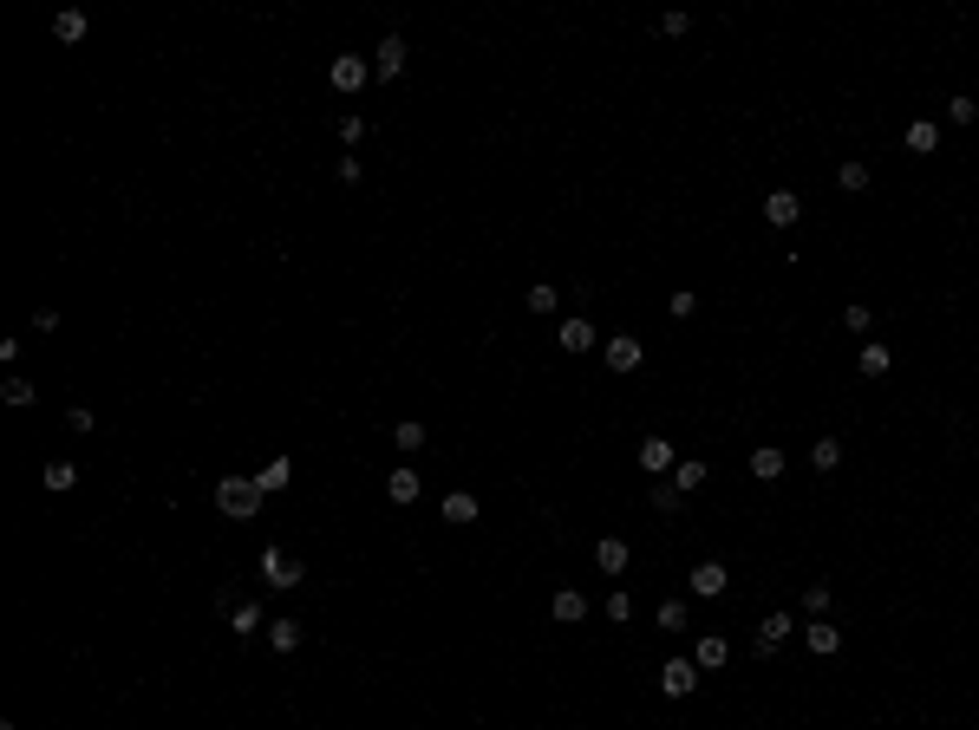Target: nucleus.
<instances>
[{
	"label": "nucleus",
	"instance_id": "f257e3e1",
	"mask_svg": "<svg viewBox=\"0 0 979 730\" xmlns=\"http://www.w3.org/2000/svg\"><path fill=\"white\" fill-rule=\"evenodd\" d=\"M262 496L268 489L255 483V476H222V483H216V509L229 516V522H248V516H262Z\"/></svg>",
	"mask_w": 979,
	"mask_h": 730
},
{
	"label": "nucleus",
	"instance_id": "f03ea898",
	"mask_svg": "<svg viewBox=\"0 0 979 730\" xmlns=\"http://www.w3.org/2000/svg\"><path fill=\"white\" fill-rule=\"evenodd\" d=\"M327 78H333V92H346V98H353V92H359V86H366V78H373V66L359 59V52H340V59L327 66Z\"/></svg>",
	"mask_w": 979,
	"mask_h": 730
},
{
	"label": "nucleus",
	"instance_id": "7ed1b4c3",
	"mask_svg": "<svg viewBox=\"0 0 979 730\" xmlns=\"http://www.w3.org/2000/svg\"><path fill=\"white\" fill-rule=\"evenodd\" d=\"M262 580L288 594V587H300V561H294V554H282V548H268V554H262Z\"/></svg>",
	"mask_w": 979,
	"mask_h": 730
},
{
	"label": "nucleus",
	"instance_id": "20e7f679",
	"mask_svg": "<svg viewBox=\"0 0 979 730\" xmlns=\"http://www.w3.org/2000/svg\"><path fill=\"white\" fill-rule=\"evenodd\" d=\"M660 691H666V698H692V691H698V665H692V659H666Z\"/></svg>",
	"mask_w": 979,
	"mask_h": 730
},
{
	"label": "nucleus",
	"instance_id": "39448f33",
	"mask_svg": "<svg viewBox=\"0 0 979 730\" xmlns=\"http://www.w3.org/2000/svg\"><path fill=\"white\" fill-rule=\"evenodd\" d=\"M686 587H692V594H698V600H718V594H725V587H732V574H725V568H718V561H698V568L686 574Z\"/></svg>",
	"mask_w": 979,
	"mask_h": 730
},
{
	"label": "nucleus",
	"instance_id": "423d86ee",
	"mask_svg": "<svg viewBox=\"0 0 979 730\" xmlns=\"http://www.w3.org/2000/svg\"><path fill=\"white\" fill-rule=\"evenodd\" d=\"M399 72H405V40H399V33H385L379 52H373V78H385V86H392Z\"/></svg>",
	"mask_w": 979,
	"mask_h": 730
},
{
	"label": "nucleus",
	"instance_id": "0eeeda50",
	"mask_svg": "<svg viewBox=\"0 0 979 730\" xmlns=\"http://www.w3.org/2000/svg\"><path fill=\"white\" fill-rule=\"evenodd\" d=\"M797 215H803L797 189H771V196H764V222H771V229H790Z\"/></svg>",
	"mask_w": 979,
	"mask_h": 730
},
{
	"label": "nucleus",
	"instance_id": "6e6552de",
	"mask_svg": "<svg viewBox=\"0 0 979 730\" xmlns=\"http://www.w3.org/2000/svg\"><path fill=\"white\" fill-rule=\"evenodd\" d=\"M640 359H647V352H640L633 333H614V340H607V365H614V372H640Z\"/></svg>",
	"mask_w": 979,
	"mask_h": 730
},
{
	"label": "nucleus",
	"instance_id": "1a4fd4ad",
	"mask_svg": "<svg viewBox=\"0 0 979 730\" xmlns=\"http://www.w3.org/2000/svg\"><path fill=\"white\" fill-rule=\"evenodd\" d=\"M803 645H809L817 659H836V652H843V626H823V620L803 626Z\"/></svg>",
	"mask_w": 979,
	"mask_h": 730
},
{
	"label": "nucleus",
	"instance_id": "9d476101",
	"mask_svg": "<svg viewBox=\"0 0 979 730\" xmlns=\"http://www.w3.org/2000/svg\"><path fill=\"white\" fill-rule=\"evenodd\" d=\"M562 352H595V320L568 314V320H562Z\"/></svg>",
	"mask_w": 979,
	"mask_h": 730
},
{
	"label": "nucleus",
	"instance_id": "9b49d317",
	"mask_svg": "<svg viewBox=\"0 0 979 730\" xmlns=\"http://www.w3.org/2000/svg\"><path fill=\"white\" fill-rule=\"evenodd\" d=\"M725 659H732V645H725L718 633H706V639H698V645H692V665H698V671H718Z\"/></svg>",
	"mask_w": 979,
	"mask_h": 730
},
{
	"label": "nucleus",
	"instance_id": "f8f14e48",
	"mask_svg": "<svg viewBox=\"0 0 979 730\" xmlns=\"http://www.w3.org/2000/svg\"><path fill=\"white\" fill-rule=\"evenodd\" d=\"M790 633H797V620H790V613H771V620L758 626V652H777V645L790 639Z\"/></svg>",
	"mask_w": 979,
	"mask_h": 730
},
{
	"label": "nucleus",
	"instance_id": "ddd939ff",
	"mask_svg": "<svg viewBox=\"0 0 979 730\" xmlns=\"http://www.w3.org/2000/svg\"><path fill=\"white\" fill-rule=\"evenodd\" d=\"M255 483H262L268 496H274V489H288V483H294V463H288V457H268V463L255 470Z\"/></svg>",
	"mask_w": 979,
	"mask_h": 730
},
{
	"label": "nucleus",
	"instance_id": "4468645a",
	"mask_svg": "<svg viewBox=\"0 0 979 730\" xmlns=\"http://www.w3.org/2000/svg\"><path fill=\"white\" fill-rule=\"evenodd\" d=\"M595 568H601V574H621V568H627V542H621V535L595 542Z\"/></svg>",
	"mask_w": 979,
	"mask_h": 730
},
{
	"label": "nucleus",
	"instance_id": "2eb2a0df",
	"mask_svg": "<svg viewBox=\"0 0 979 730\" xmlns=\"http://www.w3.org/2000/svg\"><path fill=\"white\" fill-rule=\"evenodd\" d=\"M549 613H555V620H562V626H575V620H587V600L575 594V587H562V594L549 600Z\"/></svg>",
	"mask_w": 979,
	"mask_h": 730
},
{
	"label": "nucleus",
	"instance_id": "dca6fc26",
	"mask_svg": "<svg viewBox=\"0 0 979 730\" xmlns=\"http://www.w3.org/2000/svg\"><path fill=\"white\" fill-rule=\"evenodd\" d=\"M751 476H758V483H777V476H783V451H777V443L751 451Z\"/></svg>",
	"mask_w": 979,
	"mask_h": 730
},
{
	"label": "nucleus",
	"instance_id": "f3484780",
	"mask_svg": "<svg viewBox=\"0 0 979 730\" xmlns=\"http://www.w3.org/2000/svg\"><path fill=\"white\" fill-rule=\"evenodd\" d=\"M640 470H653V476L673 470V443H666V437H647V443H640Z\"/></svg>",
	"mask_w": 979,
	"mask_h": 730
},
{
	"label": "nucleus",
	"instance_id": "a211bd4d",
	"mask_svg": "<svg viewBox=\"0 0 979 730\" xmlns=\"http://www.w3.org/2000/svg\"><path fill=\"white\" fill-rule=\"evenodd\" d=\"M444 522H457V528L477 522V496H470V489H451V496H444Z\"/></svg>",
	"mask_w": 979,
	"mask_h": 730
},
{
	"label": "nucleus",
	"instance_id": "6ab92c4d",
	"mask_svg": "<svg viewBox=\"0 0 979 730\" xmlns=\"http://www.w3.org/2000/svg\"><path fill=\"white\" fill-rule=\"evenodd\" d=\"M52 33H60V40L72 46V40H86V33H92V20H86V14H79V7H66L60 20H52Z\"/></svg>",
	"mask_w": 979,
	"mask_h": 730
},
{
	"label": "nucleus",
	"instance_id": "aec40b11",
	"mask_svg": "<svg viewBox=\"0 0 979 730\" xmlns=\"http://www.w3.org/2000/svg\"><path fill=\"white\" fill-rule=\"evenodd\" d=\"M934 144H940V124H934V118H914V124H908V151H920V157H928Z\"/></svg>",
	"mask_w": 979,
	"mask_h": 730
},
{
	"label": "nucleus",
	"instance_id": "412c9836",
	"mask_svg": "<svg viewBox=\"0 0 979 730\" xmlns=\"http://www.w3.org/2000/svg\"><path fill=\"white\" fill-rule=\"evenodd\" d=\"M385 496L392 502H418V470H392L385 476Z\"/></svg>",
	"mask_w": 979,
	"mask_h": 730
},
{
	"label": "nucleus",
	"instance_id": "4be33fe9",
	"mask_svg": "<svg viewBox=\"0 0 979 730\" xmlns=\"http://www.w3.org/2000/svg\"><path fill=\"white\" fill-rule=\"evenodd\" d=\"M855 365H862V379H882V372H888L894 359H888V346H882V340H869V346H862V359H855Z\"/></svg>",
	"mask_w": 979,
	"mask_h": 730
},
{
	"label": "nucleus",
	"instance_id": "5701e85b",
	"mask_svg": "<svg viewBox=\"0 0 979 730\" xmlns=\"http://www.w3.org/2000/svg\"><path fill=\"white\" fill-rule=\"evenodd\" d=\"M268 645L274 652H294L300 645V620H268Z\"/></svg>",
	"mask_w": 979,
	"mask_h": 730
},
{
	"label": "nucleus",
	"instance_id": "b1692460",
	"mask_svg": "<svg viewBox=\"0 0 979 730\" xmlns=\"http://www.w3.org/2000/svg\"><path fill=\"white\" fill-rule=\"evenodd\" d=\"M392 443H399V451H425V424H418V417H399V424H392Z\"/></svg>",
	"mask_w": 979,
	"mask_h": 730
},
{
	"label": "nucleus",
	"instance_id": "393cba45",
	"mask_svg": "<svg viewBox=\"0 0 979 730\" xmlns=\"http://www.w3.org/2000/svg\"><path fill=\"white\" fill-rule=\"evenodd\" d=\"M255 626H268L255 600H248V607H229V633H242V639H248V633H255Z\"/></svg>",
	"mask_w": 979,
	"mask_h": 730
},
{
	"label": "nucleus",
	"instance_id": "a878e982",
	"mask_svg": "<svg viewBox=\"0 0 979 730\" xmlns=\"http://www.w3.org/2000/svg\"><path fill=\"white\" fill-rule=\"evenodd\" d=\"M72 483H79V463H46V489L52 496H66Z\"/></svg>",
	"mask_w": 979,
	"mask_h": 730
},
{
	"label": "nucleus",
	"instance_id": "bb28decb",
	"mask_svg": "<svg viewBox=\"0 0 979 730\" xmlns=\"http://www.w3.org/2000/svg\"><path fill=\"white\" fill-rule=\"evenodd\" d=\"M653 509L679 516V509H686V489H679V483H653Z\"/></svg>",
	"mask_w": 979,
	"mask_h": 730
},
{
	"label": "nucleus",
	"instance_id": "cd10ccee",
	"mask_svg": "<svg viewBox=\"0 0 979 730\" xmlns=\"http://www.w3.org/2000/svg\"><path fill=\"white\" fill-rule=\"evenodd\" d=\"M809 463H817V470H836V463H843V443H836V437H817V451H809Z\"/></svg>",
	"mask_w": 979,
	"mask_h": 730
},
{
	"label": "nucleus",
	"instance_id": "c85d7f7f",
	"mask_svg": "<svg viewBox=\"0 0 979 730\" xmlns=\"http://www.w3.org/2000/svg\"><path fill=\"white\" fill-rule=\"evenodd\" d=\"M660 626L666 633H686L692 620H686V600H660Z\"/></svg>",
	"mask_w": 979,
	"mask_h": 730
},
{
	"label": "nucleus",
	"instance_id": "c756f323",
	"mask_svg": "<svg viewBox=\"0 0 979 730\" xmlns=\"http://www.w3.org/2000/svg\"><path fill=\"white\" fill-rule=\"evenodd\" d=\"M843 189H849V196H855V189H869V163H862V157L843 163Z\"/></svg>",
	"mask_w": 979,
	"mask_h": 730
},
{
	"label": "nucleus",
	"instance_id": "7c9ffc66",
	"mask_svg": "<svg viewBox=\"0 0 979 730\" xmlns=\"http://www.w3.org/2000/svg\"><path fill=\"white\" fill-rule=\"evenodd\" d=\"M673 483H679V489L692 496L698 483H706V463H673Z\"/></svg>",
	"mask_w": 979,
	"mask_h": 730
},
{
	"label": "nucleus",
	"instance_id": "2f4dec72",
	"mask_svg": "<svg viewBox=\"0 0 979 730\" xmlns=\"http://www.w3.org/2000/svg\"><path fill=\"white\" fill-rule=\"evenodd\" d=\"M823 607H829V587L809 580V587H803V613H817V620H823Z\"/></svg>",
	"mask_w": 979,
	"mask_h": 730
},
{
	"label": "nucleus",
	"instance_id": "473e14b6",
	"mask_svg": "<svg viewBox=\"0 0 979 730\" xmlns=\"http://www.w3.org/2000/svg\"><path fill=\"white\" fill-rule=\"evenodd\" d=\"M947 118H954V124H973V118H979V105L960 92V98H947Z\"/></svg>",
	"mask_w": 979,
	"mask_h": 730
},
{
	"label": "nucleus",
	"instance_id": "72a5a7b5",
	"mask_svg": "<svg viewBox=\"0 0 979 730\" xmlns=\"http://www.w3.org/2000/svg\"><path fill=\"white\" fill-rule=\"evenodd\" d=\"M340 137H346V151H359V144H366V118H353V111H346V118H340Z\"/></svg>",
	"mask_w": 979,
	"mask_h": 730
},
{
	"label": "nucleus",
	"instance_id": "f704fd0d",
	"mask_svg": "<svg viewBox=\"0 0 979 730\" xmlns=\"http://www.w3.org/2000/svg\"><path fill=\"white\" fill-rule=\"evenodd\" d=\"M843 326H849V333H869V326H875V314L855 300V306H843Z\"/></svg>",
	"mask_w": 979,
	"mask_h": 730
},
{
	"label": "nucleus",
	"instance_id": "c9c22d12",
	"mask_svg": "<svg viewBox=\"0 0 979 730\" xmlns=\"http://www.w3.org/2000/svg\"><path fill=\"white\" fill-rule=\"evenodd\" d=\"M0 398H7V405H33V385H26V379H7V385H0Z\"/></svg>",
	"mask_w": 979,
	"mask_h": 730
},
{
	"label": "nucleus",
	"instance_id": "e433bc0d",
	"mask_svg": "<svg viewBox=\"0 0 979 730\" xmlns=\"http://www.w3.org/2000/svg\"><path fill=\"white\" fill-rule=\"evenodd\" d=\"M607 620H614V626L633 620V600H627V594H607Z\"/></svg>",
	"mask_w": 979,
	"mask_h": 730
},
{
	"label": "nucleus",
	"instance_id": "4c0bfd02",
	"mask_svg": "<svg viewBox=\"0 0 979 730\" xmlns=\"http://www.w3.org/2000/svg\"><path fill=\"white\" fill-rule=\"evenodd\" d=\"M529 314H555V287H529Z\"/></svg>",
	"mask_w": 979,
	"mask_h": 730
},
{
	"label": "nucleus",
	"instance_id": "58836bf2",
	"mask_svg": "<svg viewBox=\"0 0 979 730\" xmlns=\"http://www.w3.org/2000/svg\"><path fill=\"white\" fill-rule=\"evenodd\" d=\"M66 431L86 437V431H92V411H86V405H72V411H66Z\"/></svg>",
	"mask_w": 979,
	"mask_h": 730
}]
</instances>
